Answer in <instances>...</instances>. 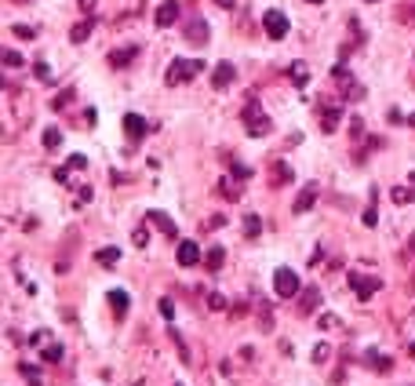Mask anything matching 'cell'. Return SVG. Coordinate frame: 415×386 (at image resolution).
Returning <instances> with one entry per match:
<instances>
[{
  "mask_svg": "<svg viewBox=\"0 0 415 386\" xmlns=\"http://www.w3.org/2000/svg\"><path fill=\"white\" fill-rule=\"evenodd\" d=\"M95 263L99 266H117L120 263V248H99L95 252Z\"/></svg>",
  "mask_w": 415,
  "mask_h": 386,
  "instance_id": "cell-20",
  "label": "cell"
},
{
  "mask_svg": "<svg viewBox=\"0 0 415 386\" xmlns=\"http://www.w3.org/2000/svg\"><path fill=\"white\" fill-rule=\"evenodd\" d=\"M19 372L29 379V386H40V372H37V364H26V361H22V364H19Z\"/></svg>",
  "mask_w": 415,
  "mask_h": 386,
  "instance_id": "cell-24",
  "label": "cell"
},
{
  "mask_svg": "<svg viewBox=\"0 0 415 386\" xmlns=\"http://www.w3.org/2000/svg\"><path fill=\"white\" fill-rule=\"evenodd\" d=\"M146 219L153 222V226H161V230H164V233H168L171 240H175V237H179V226H175V222H171V219H168L164 212H146Z\"/></svg>",
  "mask_w": 415,
  "mask_h": 386,
  "instance_id": "cell-18",
  "label": "cell"
},
{
  "mask_svg": "<svg viewBox=\"0 0 415 386\" xmlns=\"http://www.w3.org/2000/svg\"><path fill=\"white\" fill-rule=\"evenodd\" d=\"M375 222H379V212H375V208H368V212H364V226H375Z\"/></svg>",
  "mask_w": 415,
  "mask_h": 386,
  "instance_id": "cell-38",
  "label": "cell"
},
{
  "mask_svg": "<svg viewBox=\"0 0 415 386\" xmlns=\"http://www.w3.org/2000/svg\"><path fill=\"white\" fill-rule=\"evenodd\" d=\"M241 121H244V128H248V135H255V139L269 135V128H274V124H269V117L263 114V106H259V99H255V95H248Z\"/></svg>",
  "mask_w": 415,
  "mask_h": 386,
  "instance_id": "cell-1",
  "label": "cell"
},
{
  "mask_svg": "<svg viewBox=\"0 0 415 386\" xmlns=\"http://www.w3.org/2000/svg\"><path fill=\"white\" fill-rule=\"evenodd\" d=\"M109 302H113V314H117V321H124L127 317V292H109Z\"/></svg>",
  "mask_w": 415,
  "mask_h": 386,
  "instance_id": "cell-21",
  "label": "cell"
},
{
  "mask_svg": "<svg viewBox=\"0 0 415 386\" xmlns=\"http://www.w3.org/2000/svg\"><path fill=\"white\" fill-rule=\"evenodd\" d=\"M222 263H226V252H222L219 245H212V248H208V255H204V270L208 273H219Z\"/></svg>",
  "mask_w": 415,
  "mask_h": 386,
  "instance_id": "cell-16",
  "label": "cell"
},
{
  "mask_svg": "<svg viewBox=\"0 0 415 386\" xmlns=\"http://www.w3.org/2000/svg\"><path fill=\"white\" fill-rule=\"evenodd\" d=\"M44 361L47 364H58L62 361V346H44Z\"/></svg>",
  "mask_w": 415,
  "mask_h": 386,
  "instance_id": "cell-27",
  "label": "cell"
},
{
  "mask_svg": "<svg viewBox=\"0 0 415 386\" xmlns=\"http://www.w3.org/2000/svg\"><path fill=\"white\" fill-rule=\"evenodd\" d=\"M233 77H237L233 62H219V66H215V73H212V84L222 91V88H230V84H233Z\"/></svg>",
  "mask_w": 415,
  "mask_h": 386,
  "instance_id": "cell-13",
  "label": "cell"
},
{
  "mask_svg": "<svg viewBox=\"0 0 415 386\" xmlns=\"http://www.w3.org/2000/svg\"><path fill=\"white\" fill-rule=\"evenodd\" d=\"M135 59H139V44H132V47H117V52H109V66H113V70H127Z\"/></svg>",
  "mask_w": 415,
  "mask_h": 386,
  "instance_id": "cell-9",
  "label": "cell"
},
{
  "mask_svg": "<svg viewBox=\"0 0 415 386\" xmlns=\"http://www.w3.org/2000/svg\"><path fill=\"white\" fill-rule=\"evenodd\" d=\"M263 29H266V37L269 40H284L288 37V15L284 11H263Z\"/></svg>",
  "mask_w": 415,
  "mask_h": 386,
  "instance_id": "cell-4",
  "label": "cell"
},
{
  "mask_svg": "<svg viewBox=\"0 0 415 386\" xmlns=\"http://www.w3.org/2000/svg\"><path fill=\"white\" fill-rule=\"evenodd\" d=\"M219 8H237V0H215Z\"/></svg>",
  "mask_w": 415,
  "mask_h": 386,
  "instance_id": "cell-39",
  "label": "cell"
},
{
  "mask_svg": "<svg viewBox=\"0 0 415 386\" xmlns=\"http://www.w3.org/2000/svg\"><path fill=\"white\" fill-rule=\"evenodd\" d=\"M368 4H375V0H368Z\"/></svg>",
  "mask_w": 415,
  "mask_h": 386,
  "instance_id": "cell-43",
  "label": "cell"
},
{
  "mask_svg": "<svg viewBox=\"0 0 415 386\" xmlns=\"http://www.w3.org/2000/svg\"><path fill=\"white\" fill-rule=\"evenodd\" d=\"M179 11H182V0H164V4H161V11H157V26H161V29H168L175 19H179Z\"/></svg>",
  "mask_w": 415,
  "mask_h": 386,
  "instance_id": "cell-11",
  "label": "cell"
},
{
  "mask_svg": "<svg viewBox=\"0 0 415 386\" xmlns=\"http://www.w3.org/2000/svg\"><path fill=\"white\" fill-rule=\"evenodd\" d=\"M317 193H321V186H317V183L302 186V193H299V197H295V204H292V215H306L310 208L317 204Z\"/></svg>",
  "mask_w": 415,
  "mask_h": 386,
  "instance_id": "cell-7",
  "label": "cell"
},
{
  "mask_svg": "<svg viewBox=\"0 0 415 386\" xmlns=\"http://www.w3.org/2000/svg\"><path fill=\"white\" fill-rule=\"evenodd\" d=\"M44 146L47 150H58L62 146V132H58V128H44Z\"/></svg>",
  "mask_w": 415,
  "mask_h": 386,
  "instance_id": "cell-23",
  "label": "cell"
},
{
  "mask_svg": "<svg viewBox=\"0 0 415 386\" xmlns=\"http://www.w3.org/2000/svg\"><path fill=\"white\" fill-rule=\"evenodd\" d=\"M132 240H135V245H139V248H146V245H150V230H146V226H135Z\"/></svg>",
  "mask_w": 415,
  "mask_h": 386,
  "instance_id": "cell-26",
  "label": "cell"
},
{
  "mask_svg": "<svg viewBox=\"0 0 415 386\" xmlns=\"http://www.w3.org/2000/svg\"><path fill=\"white\" fill-rule=\"evenodd\" d=\"M186 44H194V47L208 44V22L204 19H189L186 22Z\"/></svg>",
  "mask_w": 415,
  "mask_h": 386,
  "instance_id": "cell-8",
  "label": "cell"
},
{
  "mask_svg": "<svg viewBox=\"0 0 415 386\" xmlns=\"http://www.w3.org/2000/svg\"><path fill=\"white\" fill-rule=\"evenodd\" d=\"M339 121H343V106L339 102H331V99H324L321 102V132H335V128H339Z\"/></svg>",
  "mask_w": 415,
  "mask_h": 386,
  "instance_id": "cell-6",
  "label": "cell"
},
{
  "mask_svg": "<svg viewBox=\"0 0 415 386\" xmlns=\"http://www.w3.org/2000/svg\"><path fill=\"white\" fill-rule=\"evenodd\" d=\"M161 314H164V321H175V307H171V299H161Z\"/></svg>",
  "mask_w": 415,
  "mask_h": 386,
  "instance_id": "cell-37",
  "label": "cell"
},
{
  "mask_svg": "<svg viewBox=\"0 0 415 386\" xmlns=\"http://www.w3.org/2000/svg\"><path fill=\"white\" fill-rule=\"evenodd\" d=\"M364 364L375 368V372H382V376L393 372V361L386 357V353H379V350H368V353H364Z\"/></svg>",
  "mask_w": 415,
  "mask_h": 386,
  "instance_id": "cell-14",
  "label": "cell"
},
{
  "mask_svg": "<svg viewBox=\"0 0 415 386\" xmlns=\"http://www.w3.org/2000/svg\"><path fill=\"white\" fill-rule=\"evenodd\" d=\"M81 8L84 11H95V0H81Z\"/></svg>",
  "mask_w": 415,
  "mask_h": 386,
  "instance_id": "cell-40",
  "label": "cell"
},
{
  "mask_svg": "<svg viewBox=\"0 0 415 386\" xmlns=\"http://www.w3.org/2000/svg\"><path fill=\"white\" fill-rule=\"evenodd\" d=\"M274 288H277L281 299H295V295H299V273H292L288 266H281V270L274 273Z\"/></svg>",
  "mask_w": 415,
  "mask_h": 386,
  "instance_id": "cell-5",
  "label": "cell"
},
{
  "mask_svg": "<svg viewBox=\"0 0 415 386\" xmlns=\"http://www.w3.org/2000/svg\"><path fill=\"white\" fill-rule=\"evenodd\" d=\"M91 26H95V19H84V22H77V26L70 29V40H73V44H84V40L91 37Z\"/></svg>",
  "mask_w": 415,
  "mask_h": 386,
  "instance_id": "cell-19",
  "label": "cell"
},
{
  "mask_svg": "<svg viewBox=\"0 0 415 386\" xmlns=\"http://www.w3.org/2000/svg\"><path fill=\"white\" fill-rule=\"evenodd\" d=\"M15 37H22V40H33V37H37V29H33V26H15Z\"/></svg>",
  "mask_w": 415,
  "mask_h": 386,
  "instance_id": "cell-32",
  "label": "cell"
},
{
  "mask_svg": "<svg viewBox=\"0 0 415 386\" xmlns=\"http://www.w3.org/2000/svg\"><path fill=\"white\" fill-rule=\"evenodd\" d=\"M292 80H295V88H302V84L310 80V73H306V66H302V62H295V66H292Z\"/></svg>",
  "mask_w": 415,
  "mask_h": 386,
  "instance_id": "cell-25",
  "label": "cell"
},
{
  "mask_svg": "<svg viewBox=\"0 0 415 386\" xmlns=\"http://www.w3.org/2000/svg\"><path fill=\"white\" fill-rule=\"evenodd\" d=\"M124 132H127V139H142V135L150 132V124L142 121L139 114H127V117H124Z\"/></svg>",
  "mask_w": 415,
  "mask_h": 386,
  "instance_id": "cell-15",
  "label": "cell"
},
{
  "mask_svg": "<svg viewBox=\"0 0 415 386\" xmlns=\"http://www.w3.org/2000/svg\"><path fill=\"white\" fill-rule=\"evenodd\" d=\"M204 70V62H189V59H171V66L164 73V80L175 88V84H186V80H194L197 73Z\"/></svg>",
  "mask_w": 415,
  "mask_h": 386,
  "instance_id": "cell-2",
  "label": "cell"
},
{
  "mask_svg": "<svg viewBox=\"0 0 415 386\" xmlns=\"http://www.w3.org/2000/svg\"><path fill=\"white\" fill-rule=\"evenodd\" d=\"M317 302H321V288H306V292L299 295V314H313Z\"/></svg>",
  "mask_w": 415,
  "mask_h": 386,
  "instance_id": "cell-17",
  "label": "cell"
},
{
  "mask_svg": "<svg viewBox=\"0 0 415 386\" xmlns=\"http://www.w3.org/2000/svg\"><path fill=\"white\" fill-rule=\"evenodd\" d=\"M350 135H354V139H361V135H364V121H361V117L350 121Z\"/></svg>",
  "mask_w": 415,
  "mask_h": 386,
  "instance_id": "cell-35",
  "label": "cell"
},
{
  "mask_svg": "<svg viewBox=\"0 0 415 386\" xmlns=\"http://www.w3.org/2000/svg\"><path fill=\"white\" fill-rule=\"evenodd\" d=\"M33 73H37V80H44V84L52 80V70H47V62H33Z\"/></svg>",
  "mask_w": 415,
  "mask_h": 386,
  "instance_id": "cell-29",
  "label": "cell"
},
{
  "mask_svg": "<svg viewBox=\"0 0 415 386\" xmlns=\"http://www.w3.org/2000/svg\"><path fill=\"white\" fill-rule=\"evenodd\" d=\"M306 4H324V0H306Z\"/></svg>",
  "mask_w": 415,
  "mask_h": 386,
  "instance_id": "cell-41",
  "label": "cell"
},
{
  "mask_svg": "<svg viewBox=\"0 0 415 386\" xmlns=\"http://www.w3.org/2000/svg\"><path fill=\"white\" fill-rule=\"evenodd\" d=\"M70 99H73V91L66 88V91L58 95V99H52V109H66V106H70Z\"/></svg>",
  "mask_w": 415,
  "mask_h": 386,
  "instance_id": "cell-28",
  "label": "cell"
},
{
  "mask_svg": "<svg viewBox=\"0 0 415 386\" xmlns=\"http://www.w3.org/2000/svg\"><path fill=\"white\" fill-rule=\"evenodd\" d=\"M328 357H331V346H324V343H321V346L313 350V361H317V364H324Z\"/></svg>",
  "mask_w": 415,
  "mask_h": 386,
  "instance_id": "cell-30",
  "label": "cell"
},
{
  "mask_svg": "<svg viewBox=\"0 0 415 386\" xmlns=\"http://www.w3.org/2000/svg\"><path fill=\"white\" fill-rule=\"evenodd\" d=\"M4 66H22V55L19 52H4Z\"/></svg>",
  "mask_w": 415,
  "mask_h": 386,
  "instance_id": "cell-36",
  "label": "cell"
},
{
  "mask_svg": "<svg viewBox=\"0 0 415 386\" xmlns=\"http://www.w3.org/2000/svg\"><path fill=\"white\" fill-rule=\"evenodd\" d=\"M321 328H343V321L335 314H321Z\"/></svg>",
  "mask_w": 415,
  "mask_h": 386,
  "instance_id": "cell-31",
  "label": "cell"
},
{
  "mask_svg": "<svg viewBox=\"0 0 415 386\" xmlns=\"http://www.w3.org/2000/svg\"><path fill=\"white\" fill-rule=\"evenodd\" d=\"M219 186H222V197H233V201L241 197V186H233V183H219Z\"/></svg>",
  "mask_w": 415,
  "mask_h": 386,
  "instance_id": "cell-33",
  "label": "cell"
},
{
  "mask_svg": "<svg viewBox=\"0 0 415 386\" xmlns=\"http://www.w3.org/2000/svg\"><path fill=\"white\" fill-rule=\"evenodd\" d=\"M408 124H415V114H412V117H408Z\"/></svg>",
  "mask_w": 415,
  "mask_h": 386,
  "instance_id": "cell-42",
  "label": "cell"
},
{
  "mask_svg": "<svg viewBox=\"0 0 415 386\" xmlns=\"http://www.w3.org/2000/svg\"><path fill=\"white\" fill-rule=\"evenodd\" d=\"M263 233V219L259 215H244V237L251 240V237H259Z\"/></svg>",
  "mask_w": 415,
  "mask_h": 386,
  "instance_id": "cell-22",
  "label": "cell"
},
{
  "mask_svg": "<svg viewBox=\"0 0 415 386\" xmlns=\"http://www.w3.org/2000/svg\"><path fill=\"white\" fill-rule=\"evenodd\" d=\"M350 288H354V295H357V302H368L379 288H382V281L379 277H368V273H357V270H350Z\"/></svg>",
  "mask_w": 415,
  "mask_h": 386,
  "instance_id": "cell-3",
  "label": "cell"
},
{
  "mask_svg": "<svg viewBox=\"0 0 415 386\" xmlns=\"http://www.w3.org/2000/svg\"><path fill=\"white\" fill-rule=\"evenodd\" d=\"M292 179H295V171H292L288 160H274V168H269V183H274V186H292Z\"/></svg>",
  "mask_w": 415,
  "mask_h": 386,
  "instance_id": "cell-10",
  "label": "cell"
},
{
  "mask_svg": "<svg viewBox=\"0 0 415 386\" xmlns=\"http://www.w3.org/2000/svg\"><path fill=\"white\" fill-rule=\"evenodd\" d=\"M208 307H212V310H226V299H222L219 292H212V295H208Z\"/></svg>",
  "mask_w": 415,
  "mask_h": 386,
  "instance_id": "cell-34",
  "label": "cell"
},
{
  "mask_svg": "<svg viewBox=\"0 0 415 386\" xmlns=\"http://www.w3.org/2000/svg\"><path fill=\"white\" fill-rule=\"evenodd\" d=\"M201 263V245L197 240H179V266H197Z\"/></svg>",
  "mask_w": 415,
  "mask_h": 386,
  "instance_id": "cell-12",
  "label": "cell"
}]
</instances>
